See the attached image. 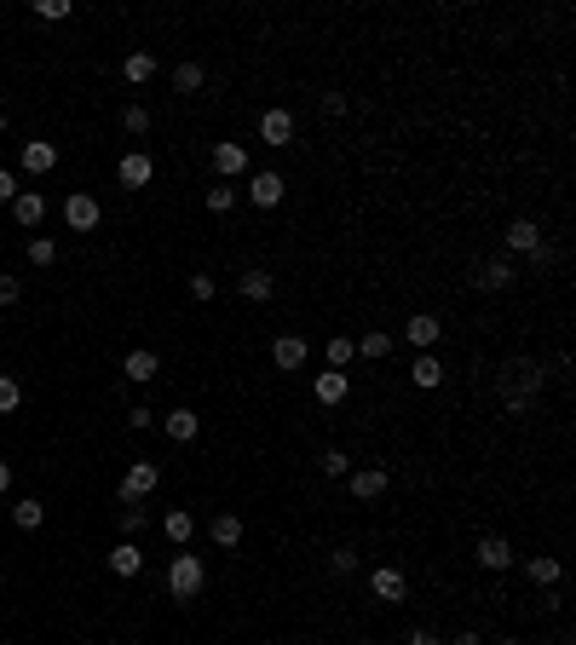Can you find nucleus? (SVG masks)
Listing matches in <instances>:
<instances>
[{"label":"nucleus","mask_w":576,"mask_h":645,"mask_svg":"<svg viewBox=\"0 0 576 645\" xmlns=\"http://www.w3.org/2000/svg\"><path fill=\"white\" fill-rule=\"evenodd\" d=\"M542 381H548V369H542L536 358H513V363H501V369H496L501 409H507V415H524V409L542 398Z\"/></svg>","instance_id":"obj_1"},{"label":"nucleus","mask_w":576,"mask_h":645,"mask_svg":"<svg viewBox=\"0 0 576 645\" xmlns=\"http://www.w3.org/2000/svg\"><path fill=\"white\" fill-rule=\"evenodd\" d=\"M202 582H207L202 559H196V553H174V565H167V593H174V600H196Z\"/></svg>","instance_id":"obj_2"},{"label":"nucleus","mask_w":576,"mask_h":645,"mask_svg":"<svg viewBox=\"0 0 576 645\" xmlns=\"http://www.w3.org/2000/svg\"><path fill=\"white\" fill-rule=\"evenodd\" d=\"M507 248H513V254H531V260L542 265V260H548L542 225H536V219H513V225H507Z\"/></svg>","instance_id":"obj_3"},{"label":"nucleus","mask_w":576,"mask_h":645,"mask_svg":"<svg viewBox=\"0 0 576 645\" xmlns=\"http://www.w3.org/2000/svg\"><path fill=\"white\" fill-rule=\"evenodd\" d=\"M156 479H162V472H156V461H133L127 479H121V502H144V496L156 490Z\"/></svg>","instance_id":"obj_4"},{"label":"nucleus","mask_w":576,"mask_h":645,"mask_svg":"<svg viewBox=\"0 0 576 645\" xmlns=\"http://www.w3.org/2000/svg\"><path fill=\"white\" fill-rule=\"evenodd\" d=\"M18 167H23L29 179L53 173V167H58V144H46V139H29V144H23V156H18Z\"/></svg>","instance_id":"obj_5"},{"label":"nucleus","mask_w":576,"mask_h":645,"mask_svg":"<svg viewBox=\"0 0 576 645\" xmlns=\"http://www.w3.org/2000/svg\"><path fill=\"white\" fill-rule=\"evenodd\" d=\"M116 179L127 190H139V185H150V179H156V162L144 150H127V156H121V167H116Z\"/></svg>","instance_id":"obj_6"},{"label":"nucleus","mask_w":576,"mask_h":645,"mask_svg":"<svg viewBox=\"0 0 576 645\" xmlns=\"http://www.w3.org/2000/svg\"><path fill=\"white\" fill-rule=\"evenodd\" d=\"M283 190H288L283 173H254L248 179V202H254V208H277V202H283Z\"/></svg>","instance_id":"obj_7"},{"label":"nucleus","mask_w":576,"mask_h":645,"mask_svg":"<svg viewBox=\"0 0 576 645\" xmlns=\"http://www.w3.org/2000/svg\"><path fill=\"white\" fill-rule=\"evenodd\" d=\"M260 139L272 144V150L294 144V116H288V109H265V116H260Z\"/></svg>","instance_id":"obj_8"},{"label":"nucleus","mask_w":576,"mask_h":645,"mask_svg":"<svg viewBox=\"0 0 576 645\" xmlns=\"http://www.w3.org/2000/svg\"><path fill=\"white\" fill-rule=\"evenodd\" d=\"M64 225L69 230H98V202L81 197V190H76V197H64Z\"/></svg>","instance_id":"obj_9"},{"label":"nucleus","mask_w":576,"mask_h":645,"mask_svg":"<svg viewBox=\"0 0 576 645\" xmlns=\"http://www.w3.org/2000/svg\"><path fill=\"white\" fill-rule=\"evenodd\" d=\"M438 335H444V323H438V318H426V311L403 323V340H410L415 351H433V346H438Z\"/></svg>","instance_id":"obj_10"},{"label":"nucleus","mask_w":576,"mask_h":645,"mask_svg":"<svg viewBox=\"0 0 576 645\" xmlns=\"http://www.w3.org/2000/svg\"><path fill=\"white\" fill-rule=\"evenodd\" d=\"M524 576H531L536 588H559V576H565V565H559L554 553H531V559H524Z\"/></svg>","instance_id":"obj_11"},{"label":"nucleus","mask_w":576,"mask_h":645,"mask_svg":"<svg viewBox=\"0 0 576 645\" xmlns=\"http://www.w3.org/2000/svg\"><path fill=\"white\" fill-rule=\"evenodd\" d=\"M214 167H219V179L248 173V150H242V144H231V139H219V144H214Z\"/></svg>","instance_id":"obj_12"},{"label":"nucleus","mask_w":576,"mask_h":645,"mask_svg":"<svg viewBox=\"0 0 576 645\" xmlns=\"http://www.w3.org/2000/svg\"><path fill=\"white\" fill-rule=\"evenodd\" d=\"M352 479V496H358V502H381L386 496V472L381 467H358V472H346Z\"/></svg>","instance_id":"obj_13"},{"label":"nucleus","mask_w":576,"mask_h":645,"mask_svg":"<svg viewBox=\"0 0 576 645\" xmlns=\"http://www.w3.org/2000/svg\"><path fill=\"white\" fill-rule=\"evenodd\" d=\"M369 588H375V600H403V593H410V582H403V570L398 565H381V570H375V576H369Z\"/></svg>","instance_id":"obj_14"},{"label":"nucleus","mask_w":576,"mask_h":645,"mask_svg":"<svg viewBox=\"0 0 576 645\" xmlns=\"http://www.w3.org/2000/svg\"><path fill=\"white\" fill-rule=\"evenodd\" d=\"M12 219H18V225H41L46 219V197L41 190H18V197H12Z\"/></svg>","instance_id":"obj_15"},{"label":"nucleus","mask_w":576,"mask_h":645,"mask_svg":"<svg viewBox=\"0 0 576 645\" xmlns=\"http://www.w3.org/2000/svg\"><path fill=\"white\" fill-rule=\"evenodd\" d=\"M305 358H312V351H305L300 335H277V346H272V363H277V369H300Z\"/></svg>","instance_id":"obj_16"},{"label":"nucleus","mask_w":576,"mask_h":645,"mask_svg":"<svg viewBox=\"0 0 576 645\" xmlns=\"http://www.w3.org/2000/svg\"><path fill=\"white\" fill-rule=\"evenodd\" d=\"M473 283H479L484 294H501V288H513V265H507V260H484Z\"/></svg>","instance_id":"obj_17"},{"label":"nucleus","mask_w":576,"mask_h":645,"mask_svg":"<svg viewBox=\"0 0 576 645\" xmlns=\"http://www.w3.org/2000/svg\"><path fill=\"white\" fill-rule=\"evenodd\" d=\"M110 570H116V576H139V570H144L139 542H116V547H110Z\"/></svg>","instance_id":"obj_18"},{"label":"nucleus","mask_w":576,"mask_h":645,"mask_svg":"<svg viewBox=\"0 0 576 645\" xmlns=\"http://www.w3.org/2000/svg\"><path fill=\"white\" fill-rule=\"evenodd\" d=\"M473 559H479L484 570H507V565H513V547L501 542V536H484V542H479V553H473Z\"/></svg>","instance_id":"obj_19"},{"label":"nucleus","mask_w":576,"mask_h":645,"mask_svg":"<svg viewBox=\"0 0 576 645\" xmlns=\"http://www.w3.org/2000/svg\"><path fill=\"white\" fill-rule=\"evenodd\" d=\"M162 536H167V542H174V547H185V542L196 536V519L185 513V507H174V513H167V519H162Z\"/></svg>","instance_id":"obj_20"},{"label":"nucleus","mask_w":576,"mask_h":645,"mask_svg":"<svg viewBox=\"0 0 576 645\" xmlns=\"http://www.w3.org/2000/svg\"><path fill=\"white\" fill-rule=\"evenodd\" d=\"M162 427H167V438H174V444H191V438L202 432V421H196L191 409H174V415H162Z\"/></svg>","instance_id":"obj_21"},{"label":"nucleus","mask_w":576,"mask_h":645,"mask_svg":"<svg viewBox=\"0 0 576 645\" xmlns=\"http://www.w3.org/2000/svg\"><path fill=\"white\" fill-rule=\"evenodd\" d=\"M207 536H214V547H237V542H242V519H237V513H214Z\"/></svg>","instance_id":"obj_22"},{"label":"nucleus","mask_w":576,"mask_h":645,"mask_svg":"<svg viewBox=\"0 0 576 645\" xmlns=\"http://www.w3.org/2000/svg\"><path fill=\"white\" fill-rule=\"evenodd\" d=\"M312 392H317V404H340V398H346V375H340V369H323L312 381Z\"/></svg>","instance_id":"obj_23"},{"label":"nucleus","mask_w":576,"mask_h":645,"mask_svg":"<svg viewBox=\"0 0 576 645\" xmlns=\"http://www.w3.org/2000/svg\"><path fill=\"white\" fill-rule=\"evenodd\" d=\"M242 300H254V306H260V300H272L277 294V277H265V271H242Z\"/></svg>","instance_id":"obj_24"},{"label":"nucleus","mask_w":576,"mask_h":645,"mask_svg":"<svg viewBox=\"0 0 576 645\" xmlns=\"http://www.w3.org/2000/svg\"><path fill=\"white\" fill-rule=\"evenodd\" d=\"M121 369H127V381H156V369H162V363H156V351H127V363H121Z\"/></svg>","instance_id":"obj_25"},{"label":"nucleus","mask_w":576,"mask_h":645,"mask_svg":"<svg viewBox=\"0 0 576 645\" xmlns=\"http://www.w3.org/2000/svg\"><path fill=\"white\" fill-rule=\"evenodd\" d=\"M12 525H18V530H41L46 525V507L35 502V496H23V502L12 507Z\"/></svg>","instance_id":"obj_26"},{"label":"nucleus","mask_w":576,"mask_h":645,"mask_svg":"<svg viewBox=\"0 0 576 645\" xmlns=\"http://www.w3.org/2000/svg\"><path fill=\"white\" fill-rule=\"evenodd\" d=\"M121 76H127L133 87H144V81L156 76V52H127V64H121Z\"/></svg>","instance_id":"obj_27"},{"label":"nucleus","mask_w":576,"mask_h":645,"mask_svg":"<svg viewBox=\"0 0 576 645\" xmlns=\"http://www.w3.org/2000/svg\"><path fill=\"white\" fill-rule=\"evenodd\" d=\"M410 375H415V386H438V381H444V363H438L433 351H421V358L410 363Z\"/></svg>","instance_id":"obj_28"},{"label":"nucleus","mask_w":576,"mask_h":645,"mask_svg":"<svg viewBox=\"0 0 576 645\" xmlns=\"http://www.w3.org/2000/svg\"><path fill=\"white\" fill-rule=\"evenodd\" d=\"M323 358H329V363H335V369H340V375H346V363H352V358H358V340H346V335H335V340H329V351H323Z\"/></svg>","instance_id":"obj_29"},{"label":"nucleus","mask_w":576,"mask_h":645,"mask_svg":"<svg viewBox=\"0 0 576 645\" xmlns=\"http://www.w3.org/2000/svg\"><path fill=\"white\" fill-rule=\"evenodd\" d=\"M202 64H174V93H202Z\"/></svg>","instance_id":"obj_30"},{"label":"nucleus","mask_w":576,"mask_h":645,"mask_svg":"<svg viewBox=\"0 0 576 645\" xmlns=\"http://www.w3.org/2000/svg\"><path fill=\"white\" fill-rule=\"evenodd\" d=\"M116 525H121V542H133L144 530V507H133V502H121V513H116Z\"/></svg>","instance_id":"obj_31"},{"label":"nucleus","mask_w":576,"mask_h":645,"mask_svg":"<svg viewBox=\"0 0 576 645\" xmlns=\"http://www.w3.org/2000/svg\"><path fill=\"white\" fill-rule=\"evenodd\" d=\"M386 351H392V335H381V328H369V335L358 340V358H369V363L386 358Z\"/></svg>","instance_id":"obj_32"},{"label":"nucleus","mask_w":576,"mask_h":645,"mask_svg":"<svg viewBox=\"0 0 576 645\" xmlns=\"http://www.w3.org/2000/svg\"><path fill=\"white\" fill-rule=\"evenodd\" d=\"M329 570H335V576H358V547H335V553H329Z\"/></svg>","instance_id":"obj_33"},{"label":"nucleus","mask_w":576,"mask_h":645,"mask_svg":"<svg viewBox=\"0 0 576 645\" xmlns=\"http://www.w3.org/2000/svg\"><path fill=\"white\" fill-rule=\"evenodd\" d=\"M207 214H231V208H237V190H231V185H207Z\"/></svg>","instance_id":"obj_34"},{"label":"nucleus","mask_w":576,"mask_h":645,"mask_svg":"<svg viewBox=\"0 0 576 645\" xmlns=\"http://www.w3.org/2000/svg\"><path fill=\"white\" fill-rule=\"evenodd\" d=\"M58 260V242L53 237H29V265H53Z\"/></svg>","instance_id":"obj_35"},{"label":"nucleus","mask_w":576,"mask_h":645,"mask_svg":"<svg viewBox=\"0 0 576 645\" xmlns=\"http://www.w3.org/2000/svg\"><path fill=\"white\" fill-rule=\"evenodd\" d=\"M18 404H23V386L12 381V375H0V415H12Z\"/></svg>","instance_id":"obj_36"},{"label":"nucleus","mask_w":576,"mask_h":645,"mask_svg":"<svg viewBox=\"0 0 576 645\" xmlns=\"http://www.w3.org/2000/svg\"><path fill=\"white\" fill-rule=\"evenodd\" d=\"M121 127H127V133H150V109H144V104H127V109H121Z\"/></svg>","instance_id":"obj_37"},{"label":"nucleus","mask_w":576,"mask_h":645,"mask_svg":"<svg viewBox=\"0 0 576 645\" xmlns=\"http://www.w3.org/2000/svg\"><path fill=\"white\" fill-rule=\"evenodd\" d=\"M323 472H329V479H346V472H352V456H346V449H323Z\"/></svg>","instance_id":"obj_38"},{"label":"nucleus","mask_w":576,"mask_h":645,"mask_svg":"<svg viewBox=\"0 0 576 645\" xmlns=\"http://www.w3.org/2000/svg\"><path fill=\"white\" fill-rule=\"evenodd\" d=\"M35 18H46V23L69 18V0H35Z\"/></svg>","instance_id":"obj_39"},{"label":"nucleus","mask_w":576,"mask_h":645,"mask_svg":"<svg viewBox=\"0 0 576 645\" xmlns=\"http://www.w3.org/2000/svg\"><path fill=\"white\" fill-rule=\"evenodd\" d=\"M191 294H196V300H214V294H219V283H214L207 271H196V277H191Z\"/></svg>","instance_id":"obj_40"},{"label":"nucleus","mask_w":576,"mask_h":645,"mask_svg":"<svg viewBox=\"0 0 576 645\" xmlns=\"http://www.w3.org/2000/svg\"><path fill=\"white\" fill-rule=\"evenodd\" d=\"M18 294H23L18 277H0V306H18Z\"/></svg>","instance_id":"obj_41"},{"label":"nucleus","mask_w":576,"mask_h":645,"mask_svg":"<svg viewBox=\"0 0 576 645\" xmlns=\"http://www.w3.org/2000/svg\"><path fill=\"white\" fill-rule=\"evenodd\" d=\"M18 173H12V167H0V202H12V197H18Z\"/></svg>","instance_id":"obj_42"},{"label":"nucleus","mask_w":576,"mask_h":645,"mask_svg":"<svg viewBox=\"0 0 576 645\" xmlns=\"http://www.w3.org/2000/svg\"><path fill=\"white\" fill-rule=\"evenodd\" d=\"M403 645H444V640H438V634H433V628H415V634H410V640H403Z\"/></svg>","instance_id":"obj_43"},{"label":"nucleus","mask_w":576,"mask_h":645,"mask_svg":"<svg viewBox=\"0 0 576 645\" xmlns=\"http://www.w3.org/2000/svg\"><path fill=\"white\" fill-rule=\"evenodd\" d=\"M450 645H484V640H479V634H473V628H467V634H456Z\"/></svg>","instance_id":"obj_44"},{"label":"nucleus","mask_w":576,"mask_h":645,"mask_svg":"<svg viewBox=\"0 0 576 645\" xmlns=\"http://www.w3.org/2000/svg\"><path fill=\"white\" fill-rule=\"evenodd\" d=\"M0 490H12V467H6V461H0Z\"/></svg>","instance_id":"obj_45"},{"label":"nucleus","mask_w":576,"mask_h":645,"mask_svg":"<svg viewBox=\"0 0 576 645\" xmlns=\"http://www.w3.org/2000/svg\"><path fill=\"white\" fill-rule=\"evenodd\" d=\"M0 133H6V116H0Z\"/></svg>","instance_id":"obj_46"},{"label":"nucleus","mask_w":576,"mask_h":645,"mask_svg":"<svg viewBox=\"0 0 576 645\" xmlns=\"http://www.w3.org/2000/svg\"><path fill=\"white\" fill-rule=\"evenodd\" d=\"M559 645H565V640H559Z\"/></svg>","instance_id":"obj_47"},{"label":"nucleus","mask_w":576,"mask_h":645,"mask_svg":"<svg viewBox=\"0 0 576 645\" xmlns=\"http://www.w3.org/2000/svg\"><path fill=\"white\" fill-rule=\"evenodd\" d=\"M369 645H375V640H369Z\"/></svg>","instance_id":"obj_48"}]
</instances>
